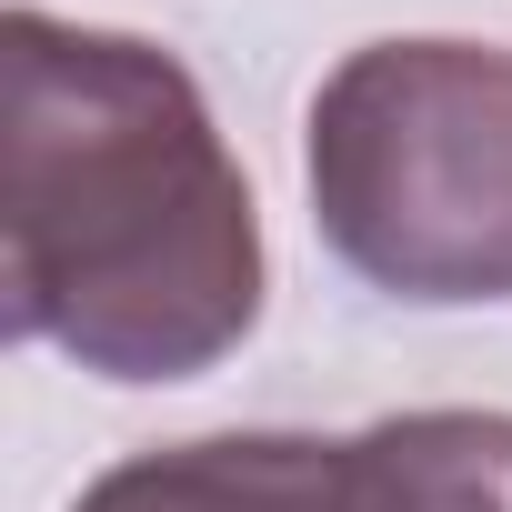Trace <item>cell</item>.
Wrapping results in <instances>:
<instances>
[{
  "instance_id": "6da1fadb",
  "label": "cell",
  "mask_w": 512,
  "mask_h": 512,
  "mask_svg": "<svg viewBox=\"0 0 512 512\" xmlns=\"http://www.w3.org/2000/svg\"><path fill=\"white\" fill-rule=\"evenodd\" d=\"M11 332L101 382H191L262 322V211L201 81L131 31L0 21Z\"/></svg>"
},
{
  "instance_id": "7a4b0ae2",
  "label": "cell",
  "mask_w": 512,
  "mask_h": 512,
  "mask_svg": "<svg viewBox=\"0 0 512 512\" xmlns=\"http://www.w3.org/2000/svg\"><path fill=\"white\" fill-rule=\"evenodd\" d=\"M312 221L392 302H512V51L362 41L312 91Z\"/></svg>"
},
{
  "instance_id": "3957f363",
  "label": "cell",
  "mask_w": 512,
  "mask_h": 512,
  "mask_svg": "<svg viewBox=\"0 0 512 512\" xmlns=\"http://www.w3.org/2000/svg\"><path fill=\"white\" fill-rule=\"evenodd\" d=\"M71 512H352V472L322 432H201L111 462Z\"/></svg>"
},
{
  "instance_id": "277c9868",
  "label": "cell",
  "mask_w": 512,
  "mask_h": 512,
  "mask_svg": "<svg viewBox=\"0 0 512 512\" xmlns=\"http://www.w3.org/2000/svg\"><path fill=\"white\" fill-rule=\"evenodd\" d=\"M352 512H512V412H392L342 442Z\"/></svg>"
}]
</instances>
